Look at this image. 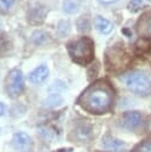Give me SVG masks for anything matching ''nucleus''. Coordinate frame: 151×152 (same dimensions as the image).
Wrapping results in <instances>:
<instances>
[{
	"label": "nucleus",
	"instance_id": "obj_1",
	"mask_svg": "<svg viewBox=\"0 0 151 152\" xmlns=\"http://www.w3.org/2000/svg\"><path fill=\"white\" fill-rule=\"evenodd\" d=\"M80 104L95 114H102L111 109L113 103V91L105 82H97L89 87L78 100Z\"/></svg>",
	"mask_w": 151,
	"mask_h": 152
},
{
	"label": "nucleus",
	"instance_id": "obj_2",
	"mask_svg": "<svg viewBox=\"0 0 151 152\" xmlns=\"http://www.w3.org/2000/svg\"><path fill=\"white\" fill-rule=\"evenodd\" d=\"M68 52L75 63L87 64L94 58V43L90 38L82 37L68 44Z\"/></svg>",
	"mask_w": 151,
	"mask_h": 152
},
{
	"label": "nucleus",
	"instance_id": "obj_3",
	"mask_svg": "<svg viewBox=\"0 0 151 152\" xmlns=\"http://www.w3.org/2000/svg\"><path fill=\"white\" fill-rule=\"evenodd\" d=\"M122 81L126 87L137 95L146 96L151 94V78L143 71H131L122 76Z\"/></svg>",
	"mask_w": 151,
	"mask_h": 152
},
{
	"label": "nucleus",
	"instance_id": "obj_4",
	"mask_svg": "<svg viewBox=\"0 0 151 152\" xmlns=\"http://www.w3.org/2000/svg\"><path fill=\"white\" fill-rule=\"evenodd\" d=\"M6 88L10 95H19L24 89V76L20 70L13 69L10 71L6 78Z\"/></svg>",
	"mask_w": 151,
	"mask_h": 152
},
{
	"label": "nucleus",
	"instance_id": "obj_5",
	"mask_svg": "<svg viewBox=\"0 0 151 152\" xmlns=\"http://www.w3.org/2000/svg\"><path fill=\"white\" fill-rule=\"evenodd\" d=\"M141 124V115L138 112H127L122 118V125L127 129H136Z\"/></svg>",
	"mask_w": 151,
	"mask_h": 152
},
{
	"label": "nucleus",
	"instance_id": "obj_6",
	"mask_svg": "<svg viewBox=\"0 0 151 152\" xmlns=\"http://www.w3.org/2000/svg\"><path fill=\"white\" fill-rule=\"evenodd\" d=\"M49 75V69L46 65H39L37 66L36 69H33L30 75H29V80L32 82V83H36V84H39L42 82H44L46 80Z\"/></svg>",
	"mask_w": 151,
	"mask_h": 152
},
{
	"label": "nucleus",
	"instance_id": "obj_7",
	"mask_svg": "<svg viewBox=\"0 0 151 152\" xmlns=\"http://www.w3.org/2000/svg\"><path fill=\"white\" fill-rule=\"evenodd\" d=\"M94 26H95V28H96L100 33H102V34H108V33H111L112 30H113V24H112L108 19H106V18H103V17H100V15H97V17L94 19Z\"/></svg>",
	"mask_w": 151,
	"mask_h": 152
},
{
	"label": "nucleus",
	"instance_id": "obj_8",
	"mask_svg": "<svg viewBox=\"0 0 151 152\" xmlns=\"http://www.w3.org/2000/svg\"><path fill=\"white\" fill-rule=\"evenodd\" d=\"M102 144H103V147L106 150H109V151H113V152H119L122 148H125V142L124 141H121L119 139H115L113 137H109V135L103 138Z\"/></svg>",
	"mask_w": 151,
	"mask_h": 152
},
{
	"label": "nucleus",
	"instance_id": "obj_9",
	"mask_svg": "<svg viewBox=\"0 0 151 152\" xmlns=\"http://www.w3.org/2000/svg\"><path fill=\"white\" fill-rule=\"evenodd\" d=\"M13 145L18 150H26L31 145V139L26 133L18 132L13 135Z\"/></svg>",
	"mask_w": 151,
	"mask_h": 152
},
{
	"label": "nucleus",
	"instance_id": "obj_10",
	"mask_svg": "<svg viewBox=\"0 0 151 152\" xmlns=\"http://www.w3.org/2000/svg\"><path fill=\"white\" fill-rule=\"evenodd\" d=\"M63 10L69 14L76 13L78 11V4L75 2L74 0H64L63 1Z\"/></svg>",
	"mask_w": 151,
	"mask_h": 152
},
{
	"label": "nucleus",
	"instance_id": "obj_11",
	"mask_svg": "<svg viewBox=\"0 0 151 152\" xmlns=\"http://www.w3.org/2000/svg\"><path fill=\"white\" fill-rule=\"evenodd\" d=\"M90 137V127L87 125H82L77 128V138L80 140H87Z\"/></svg>",
	"mask_w": 151,
	"mask_h": 152
},
{
	"label": "nucleus",
	"instance_id": "obj_12",
	"mask_svg": "<svg viewBox=\"0 0 151 152\" xmlns=\"http://www.w3.org/2000/svg\"><path fill=\"white\" fill-rule=\"evenodd\" d=\"M149 2H151V0H131L128 4V7L131 11H138L139 8L146 6Z\"/></svg>",
	"mask_w": 151,
	"mask_h": 152
},
{
	"label": "nucleus",
	"instance_id": "obj_13",
	"mask_svg": "<svg viewBox=\"0 0 151 152\" xmlns=\"http://www.w3.org/2000/svg\"><path fill=\"white\" fill-rule=\"evenodd\" d=\"M132 152H151V140H147L137 145Z\"/></svg>",
	"mask_w": 151,
	"mask_h": 152
},
{
	"label": "nucleus",
	"instance_id": "obj_14",
	"mask_svg": "<svg viewBox=\"0 0 151 152\" xmlns=\"http://www.w3.org/2000/svg\"><path fill=\"white\" fill-rule=\"evenodd\" d=\"M61 102H62V97L57 94H52L45 100V106H57Z\"/></svg>",
	"mask_w": 151,
	"mask_h": 152
},
{
	"label": "nucleus",
	"instance_id": "obj_15",
	"mask_svg": "<svg viewBox=\"0 0 151 152\" xmlns=\"http://www.w3.org/2000/svg\"><path fill=\"white\" fill-rule=\"evenodd\" d=\"M32 39H33V42L36 44H39V43H42L45 39V34L43 32H40V31H37V32H34L32 34Z\"/></svg>",
	"mask_w": 151,
	"mask_h": 152
},
{
	"label": "nucleus",
	"instance_id": "obj_16",
	"mask_svg": "<svg viewBox=\"0 0 151 152\" xmlns=\"http://www.w3.org/2000/svg\"><path fill=\"white\" fill-rule=\"evenodd\" d=\"M14 2L15 0H0V8L4 11H7L13 6Z\"/></svg>",
	"mask_w": 151,
	"mask_h": 152
},
{
	"label": "nucleus",
	"instance_id": "obj_17",
	"mask_svg": "<svg viewBox=\"0 0 151 152\" xmlns=\"http://www.w3.org/2000/svg\"><path fill=\"white\" fill-rule=\"evenodd\" d=\"M118 0H99V2H101V4H103V5H111V4H114V2H117Z\"/></svg>",
	"mask_w": 151,
	"mask_h": 152
},
{
	"label": "nucleus",
	"instance_id": "obj_18",
	"mask_svg": "<svg viewBox=\"0 0 151 152\" xmlns=\"http://www.w3.org/2000/svg\"><path fill=\"white\" fill-rule=\"evenodd\" d=\"M5 110H6V106L2 102H0V116H2L5 114Z\"/></svg>",
	"mask_w": 151,
	"mask_h": 152
},
{
	"label": "nucleus",
	"instance_id": "obj_19",
	"mask_svg": "<svg viewBox=\"0 0 151 152\" xmlns=\"http://www.w3.org/2000/svg\"><path fill=\"white\" fill-rule=\"evenodd\" d=\"M146 31H147V33H149V34H151V18H150V20L147 21V25H146Z\"/></svg>",
	"mask_w": 151,
	"mask_h": 152
},
{
	"label": "nucleus",
	"instance_id": "obj_20",
	"mask_svg": "<svg viewBox=\"0 0 151 152\" xmlns=\"http://www.w3.org/2000/svg\"><path fill=\"white\" fill-rule=\"evenodd\" d=\"M61 152H71V150H61Z\"/></svg>",
	"mask_w": 151,
	"mask_h": 152
}]
</instances>
